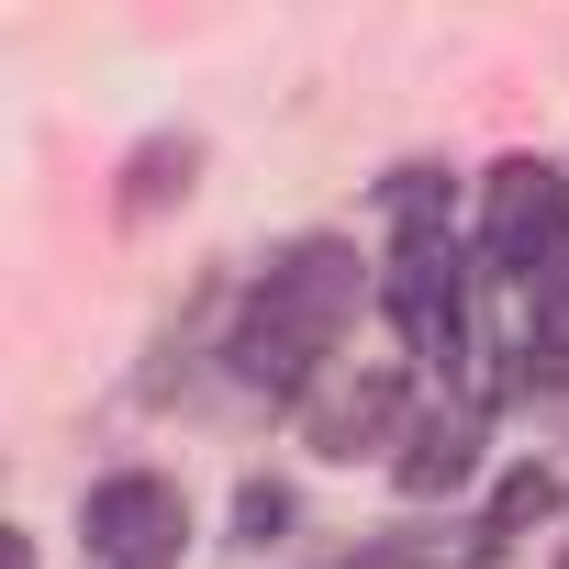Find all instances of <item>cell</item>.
<instances>
[{
	"instance_id": "cell-1",
	"label": "cell",
	"mask_w": 569,
	"mask_h": 569,
	"mask_svg": "<svg viewBox=\"0 0 569 569\" xmlns=\"http://www.w3.org/2000/svg\"><path fill=\"white\" fill-rule=\"evenodd\" d=\"M347 313H358V246H347V234H302V246L246 291L223 358H234L246 391H313V369L336 358Z\"/></svg>"
},
{
	"instance_id": "cell-2",
	"label": "cell",
	"mask_w": 569,
	"mask_h": 569,
	"mask_svg": "<svg viewBox=\"0 0 569 569\" xmlns=\"http://www.w3.org/2000/svg\"><path fill=\"white\" fill-rule=\"evenodd\" d=\"M480 257L502 279H525V291L569 268V179L547 157H502L491 168V190H480Z\"/></svg>"
},
{
	"instance_id": "cell-3",
	"label": "cell",
	"mask_w": 569,
	"mask_h": 569,
	"mask_svg": "<svg viewBox=\"0 0 569 569\" xmlns=\"http://www.w3.org/2000/svg\"><path fill=\"white\" fill-rule=\"evenodd\" d=\"M79 536H90L101 569H179V547H190V502H179V480H157V469H112V480H90Z\"/></svg>"
},
{
	"instance_id": "cell-4",
	"label": "cell",
	"mask_w": 569,
	"mask_h": 569,
	"mask_svg": "<svg viewBox=\"0 0 569 569\" xmlns=\"http://www.w3.org/2000/svg\"><path fill=\"white\" fill-rule=\"evenodd\" d=\"M391 425H402V369H369L358 391L313 402V447H325V458H358V447H380Z\"/></svg>"
},
{
	"instance_id": "cell-5",
	"label": "cell",
	"mask_w": 569,
	"mask_h": 569,
	"mask_svg": "<svg viewBox=\"0 0 569 569\" xmlns=\"http://www.w3.org/2000/svg\"><path fill=\"white\" fill-rule=\"evenodd\" d=\"M168 190H190V146H146L134 179H123V212H157Z\"/></svg>"
},
{
	"instance_id": "cell-6",
	"label": "cell",
	"mask_w": 569,
	"mask_h": 569,
	"mask_svg": "<svg viewBox=\"0 0 569 569\" xmlns=\"http://www.w3.org/2000/svg\"><path fill=\"white\" fill-rule=\"evenodd\" d=\"M234 525H246V547H268L279 525H291V491H268V480H257V491L234 502Z\"/></svg>"
}]
</instances>
